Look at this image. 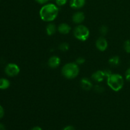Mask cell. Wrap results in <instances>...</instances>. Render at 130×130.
<instances>
[{"label": "cell", "mask_w": 130, "mask_h": 130, "mask_svg": "<svg viewBox=\"0 0 130 130\" xmlns=\"http://www.w3.org/2000/svg\"><path fill=\"white\" fill-rule=\"evenodd\" d=\"M79 67L74 62H70L65 64L62 69V74L63 77L69 79H72L78 76Z\"/></svg>", "instance_id": "3957f363"}, {"label": "cell", "mask_w": 130, "mask_h": 130, "mask_svg": "<svg viewBox=\"0 0 130 130\" xmlns=\"http://www.w3.org/2000/svg\"><path fill=\"white\" fill-rule=\"evenodd\" d=\"M38 3L41 4V5H44L46 4V3H48L50 0H35Z\"/></svg>", "instance_id": "603a6c76"}, {"label": "cell", "mask_w": 130, "mask_h": 130, "mask_svg": "<svg viewBox=\"0 0 130 130\" xmlns=\"http://www.w3.org/2000/svg\"><path fill=\"white\" fill-rule=\"evenodd\" d=\"M109 63L112 66H117L120 63V58L118 56H114L109 60Z\"/></svg>", "instance_id": "9a60e30c"}, {"label": "cell", "mask_w": 130, "mask_h": 130, "mask_svg": "<svg viewBox=\"0 0 130 130\" xmlns=\"http://www.w3.org/2000/svg\"><path fill=\"white\" fill-rule=\"evenodd\" d=\"M125 78L128 81L130 82V67L127 69L125 73Z\"/></svg>", "instance_id": "7402d4cb"}, {"label": "cell", "mask_w": 130, "mask_h": 130, "mask_svg": "<svg viewBox=\"0 0 130 130\" xmlns=\"http://www.w3.org/2000/svg\"><path fill=\"white\" fill-rule=\"evenodd\" d=\"M58 8L53 3L44 5L39 11V15L42 20L47 22L53 21L57 17L58 14Z\"/></svg>", "instance_id": "6da1fadb"}, {"label": "cell", "mask_w": 130, "mask_h": 130, "mask_svg": "<svg viewBox=\"0 0 130 130\" xmlns=\"http://www.w3.org/2000/svg\"><path fill=\"white\" fill-rule=\"evenodd\" d=\"M86 0H71L70 6L71 8L74 9H79L83 7L85 5Z\"/></svg>", "instance_id": "7c38bea8"}, {"label": "cell", "mask_w": 130, "mask_h": 130, "mask_svg": "<svg viewBox=\"0 0 130 130\" xmlns=\"http://www.w3.org/2000/svg\"><path fill=\"white\" fill-rule=\"evenodd\" d=\"M10 85V83L7 79H0V89L1 90H6L8 88Z\"/></svg>", "instance_id": "5bb4252c"}, {"label": "cell", "mask_w": 130, "mask_h": 130, "mask_svg": "<svg viewBox=\"0 0 130 130\" xmlns=\"http://www.w3.org/2000/svg\"><path fill=\"white\" fill-rule=\"evenodd\" d=\"M63 130H75L74 128L72 126H68L66 127Z\"/></svg>", "instance_id": "d4e9b609"}, {"label": "cell", "mask_w": 130, "mask_h": 130, "mask_svg": "<svg viewBox=\"0 0 130 130\" xmlns=\"http://www.w3.org/2000/svg\"><path fill=\"white\" fill-rule=\"evenodd\" d=\"M80 84H81V88L86 91H89L92 88V83L88 78H86V77L83 78L81 80Z\"/></svg>", "instance_id": "8fae6325"}, {"label": "cell", "mask_w": 130, "mask_h": 130, "mask_svg": "<svg viewBox=\"0 0 130 130\" xmlns=\"http://www.w3.org/2000/svg\"><path fill=\"white\" fill-rule=\"evenodd\" d=\"M4 114H5V112H4L3 108L2 107V106L0 105V119H1L3 117Z\"/></svg>", "instance_id": "cb8c5ba5"}, {"label": "cell", "mask_w": 130, "mask_h": 130, "mask_svg": "<svg viewBox=\"0 0 130 130\" xmlns=\"http://www.w3.org/2000/svg\"><path fill=\"white\" fill-rule=\"evenodd\" d=\"M74 36L78 40L85 41L90 37V30L86 26L80 24L74 29Z\"/></svg>", "instance_id": "277c9868"}, {"label": "cell", "mask_w": 130, "mask_h": 130, "mask_svg": "<svg viewBox=\"0 0 130 130\" xmlns=\"http://www.w3.org/2000/svg\"><path fill=\"white\" fill-rule=\"evenodd\" d=\"M96 47L99 51L101 52H104L107 50L108 47V43L107 41L106 40L105 38L104 37H100L99 39L96 40Z\"/></svg>", "instance_id": "8992f818"}, {"label": "cell", "mask_w": 130, "mask_h": 130, "mask_svg": "<svg viewBox=\"0 0 130 130\" xmlns=\"http://www.w3.org/2000/svg\"><path fill=\"white\" fill-rule=\"evenodd\" d=\"M107 78L108 86L114 91H119L124 86V79L119 74H111Z\"/></svg>", "instance_id": "7a4b0ae2"}, {"label": "cell", "mask_w": 130, "mask_h": 130, "mask_svg": "<svg viewBox=\"0 0 130 130\" xmlns=\"http://www.w3.org/2000/svg\"><path fill=\"white\" fill-rule=\"evenodd\" d=\"M86 60L85 58H84L83 57H79L76 59V63H77V65H81V64H83L85 62Z\"/></svg>", "instance_id": "44dd1931"}, {"label": "cell", "mask_w": 130, "mask_h": 130, "mask_svg": "<svg viewBox=\"0 0 130 130\" xmlns=\"http://www.w3.org/2000/svg\"><path fill=\"white\" fill-rule=\"evenodd\" d=\"M5 73L10 77L17 76L20 72V68L17 64L13 63H8L5 67Z\"/></svg>", "instance_id": "5b68a950"}, {"label": "cell", "mask_w": 130, "mask_h": 130, "mask_svg": "<svg viewBox=\"0 0 130 130\" xmlns=\"http://www.w3.org/2000/svg\"><path fill=\"white\" fill-rule=\"evenodd\" d=\"M106 77V75H105L104 71H97L96 72H94L92 74L91 76V78L94 80V81H96L98 83H100L102 81H104V79Z\"/></svg>", "instance_id": "9c48e42d"}, {"label": "cell", "mask_w": 130, "mask_h": 130, "mask_svg": "<svg viewBox=\"0 0 130 130\" xmlns=\"http://www.w3.org/2000/svg\"><path fill=\"white\" fill-rule=\"evenodd\" d=\"M94 90H95V91L99 93H102L104 91V87H102V86H100V85H96L94 88Z\"/></svg>", "instance_id": "ffe728a7"}, {"label": "cell", "mask_w": 130, "mask_h": 130, "mask_svg": "<svg viewBox=\"0 0 130 130\" xmlns=\"http://www.w3.org/2000/svg\"><path fill=\"white\" fill-rule=\"evenodd\" d=\"M30 130H43V129H42L40 127L36 126V127H34V128H33L32 129H30Z\"/></svg>", "instance_id": "4316f807"}, {"label": "cell", "mask_w": 130, "mask_h": 130, "mask_svg": "<svg viewBox=\"0 0 130 130\" xmlns=\"http://www.w3.org/2000/svg\"><path fill=\"white\" fill-rule=\"evenodd\" d=\"M71 27L69 24L66 23H62L58 26L57 30L60 33L62 34H67L71 31Z\"/></svg>", "instance_id": "30bf717a"}, {"label": "cell", "mask_w": 130, "mask_h": 130, "mask_svg": "<svg viewBox=\"0 0 130 130\" xmlns=\"http://www.w3.org/2000/svg\"><path fill=\"white\" fill-rule=\"evenodd\" d=\"M69 47L70 46L69 43L64 42V43H62L61 44H59V46H58V49L60 51H62V52H67L69 49Z\"/></svg>", "instance_id": "2e32d148"}, {"label": "cell", "mask_w": 130, "mask_h": 130, "mask_svg": "<svg viewBox=\"0 0 130 130\" xmlns=\"http://www.w3.org/2000/svg\"><path fill=\"white\" fill-rule=\"evenodd\" d=\"M60 58L58 56H52L49 58L48 61V65L50 67L55 69L58 67L60 64Z\"/></svg>", "instance_id": "52a82bcc"}, {"label": "cell", "mask_w": 130, "mask_h": 130, "mask_svg": "<svg viewBox=\"0 0 130 130\" xmlns=\"http://www.w3.org/2000/svg\"><path fill=\"white\" fill-rule=\"evenodd\" d=\"M0 130H5V126L3 124H1V123H0Z\"/></svg>", "instance_id": "484cf974"}, {"label": "cell", "mask_w": 130, "mask_h": 130, "mask_svg": "<svg viewBox=\"0 0 130 130\" xmlns=\"http://www.w3.org/2000/svg\"><path fill=\"white\" fill-rule=\"evenodd\" d=\"M108 32V28L105 25H102L100 29V33L103 36L106 35L107 33Z\"/></svg>", "instance_id": "ac0fdd59"}, {"label": "cell", "mask_w": 130, "mask_h": 130, "mask_svg": "<svg viewBox=\"0 0 130 130\" xmlns=\"http://www.w3.org/2000/svg\"><path fill=\"white\" fill-rule=\"evenodd\" d=\"M72 21L75 24H81L85 20V15L82 11H77L72 15Z\"/></svg>", "instance_id": "ba28073f"}, {"label": "cell", "mask_w": 130, "mask_h": 130, "mask_svg": "<svg viewBox=\"0 0 130 130\" xmlns=\"http://www.w3.org/2000/svg\"><path fill=\"white\" fill-rule=\"evenodd\" d=\"M46 33L48 36L53 35L57 30L56 25L53 23H50L47 25L46 27Z\"/></svg>", "instance_id": "4fadbf2b"}, {"label": "cell", "mask_w": 130, "mask_h": 130, "mask_svg": "<svg viewBox=\"0 0 130 130\" xmlns=\"http://www.w3.org/2000/svg\"><path fill=\"white\" fill-rule=\"evenodd\" d=\"M124 49L126 53H130V40H126L124 42Z\"/></svg>", "instance_id": "e0dca14e"}, {"label": "cell", "mask_w": 130, "mask_h": 130, "mask_svg": "<svg viewBox=\"0 0 130 130\" xmlns=\"http://www.w3.org/2000/svg\"><path fill=\"white\" fill-rule=\"evenodd\" d=\"M67 2V0H55V3L57 6H62L66 5Z\"/></svg>", "instance_id": "d6986e66"}]
</instances>
